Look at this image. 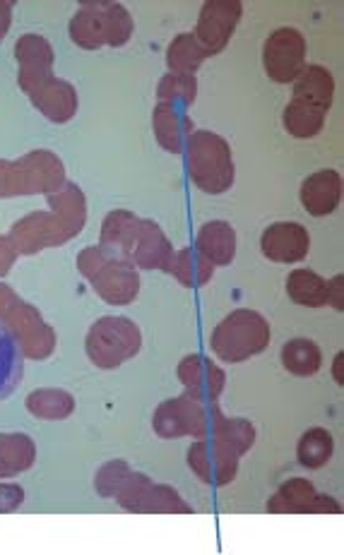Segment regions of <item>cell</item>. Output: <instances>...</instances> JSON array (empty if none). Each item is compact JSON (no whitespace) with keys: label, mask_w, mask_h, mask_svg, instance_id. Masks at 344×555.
<instances>
[{"label":"cell","mask_w":344,"mask_h":555,"mask_svg":"<svg viewBox=\"0 0 344 555\" xmlns=\"http://www.w3.org/2000/svg\"><path fill=\"white\" fill-rule=\"evenodd\" d=\"M221 416L225 414H221L219 402H205V399H198L186 392L174 399H166V402L154 409L152 428L164 440H207L213 438Z\"/></svg>","instance_id":"52a82bcc"},{"label":"cell","mask_w":344,"mask_h":555,"mask_svg":"<svg viewBox=\"0 0 344 555\" xmlns=\"http://www.w3.org/2000/svg\"><path fill=\"white\" fill-rule=\"evenodd\" d=\"M132 17L126 5L111 0H85L77 8L68 25V35L75 47L85 51H99L104 47H126L132 37Z\"/></svg>","instance_id":"277c9868"},{"label":"cell","mask_w":344,"mask_h":555,"mask_svg":"<svg viewBox=\"0 0 344 555\" xmlns=\"http://www.w3.org/2000/svg\"><path fill=\"white\" fill-rule=\"evenodd\" d=\"M157 99H160V104H171V106H181V108L193 106L198 99L195 75L166 73L157 85Z\"/></svg>","instance_id":"d6a6232c"},{"label":"cell","mask_w":344,"mask_h":555,"mask_svg":"<svg viewBox=\"0 0 344 555\" xmlns=\"http://www.w3.org/2000/svg\"><path fill=\"white\" fill-rule=\"evenodd\" d=\"M152 130L157 144L169 154H181L186 150V142L195 130L191 116L186 108L171 106V104H157L152 111Z\"/></svg>","instance_id":"ffe728a7"},{"label":"cell","mask_w":344,"mask_h":555,"mask_svg":"<svg viewBox=\"0 0 344 555\" xmlns=\"http://www.w3.org/2000/svg\"><path fill=\"white\" fill-rule=\"evenodd\" d=\"M31 104L39 111L43 118H49L51 124H68L75 118L80 99H77V90L61 77H51L43 85H39L35 92L29 94Z\"/></svg>","instance_id":"d6986e66"},{"label":"cell","mask_w":344,"mask_h":555,"mask_svg":"<svg viewBox=\"0 0 344 555\" xmlns=\"http://www.w3.org/2000/svg\"><path fill=\"white\" fill-rule=\"evenodd\" d=\"M292 99H302V102L330 111L332 99H335V77L323 65H306L302 75L294 80Z\"/></svg>","instance_id":"cb8c5ba5"},{"label":"cell","mask_w":344,"mask_h":555,"mask_svg":"<svg viewBox=\"0 0 344 555\" xmlns=\"http://www.w3.org/2000/svg\"><path fill=\"white\" fill-rule=\"evenodd\" d=\"M188 179L207 195L227 193L237 179L234 154L229 142L213 130H193L186 142Z\"/></svg>","instance_id":"5b68a950"},{"label":"cell","mask_w":344,"mask_h":555,"mask_svg":"<svg viewBox=\"0 0 344 555\" xmlns=\"http://www.w3.org/2000/svg\"><path fill=\"white\" fill-rule=\"evenodd\" d=\"M22 375H25V353H22L13 332L0 323V399L15 392Z\"/></svg>","instance_id":"484cf974"},{"label":"cell","mask_w":344,"mask_h":555,"mask_svg":"<svg viewBox=\"0 0 344 555\" xmlns=\"http://www.w3.org/2000/svg\"><path fill=\"white\" fill-rule=\"evenodd\" d=\"M37 462L35 440L25 433H0V479L29 472Z\"/></svg>","instance_id":"603a6c76"},{"label":"cell","mask_w":344,"mask_h":555,"mask_svg":"<svg viewBox=\"0 0 344 555\" xmlns=\"http://www.w3.org/2000/svg\"><path fill=\"white\" fill-rule=\"evenodd\" d=\"M310 248L308 231L296 221H280L263 231L260 250L268 260L280 264H292L306 260Z\"/></svg>","instance_id":"ac0fdd59"},{"label":"cell","mask_w":344,"mask_h":555,"mask_svg":"<svg viewBox=\"0 0 344 555\" xmlns=\"http://www.w3.org/2000/svg\"><path fill=\"white\" fill-rule=\"evenodd\" d=\"M209 59L207 51L200 47L193 31H186V35H176L174 41L166 49V65H169V73H183V75H195L200 65Z\"/></svg>","instance_id":"f546056e"},{"label":"cell","mask_w":344,"mask_h":555,"mask_svg":"<svg viewBox=\"0 0 344 555\" xmlns=\"http://www.w3.org/2000/svg\"><path fill=\"white\" fill-rule=\"evenodd\" d=\"M241 17V0H207L203 10H200L193 35L200 41V47L207 51V55H217L229 47Z\"/></svg>","instance_id":"4fadbf2b"},{"label":"cell","mask_w":344,"mask_h":555,"mask_svg":"<svg viewBox=\"0 0 344 555\" xmlns=\"http://www.w3.org/2000/svg\"><path fill=\"white\" fill-rule=\"evenodd\" d=\"M15 61L20 65L17 87L25 94H31L39 85L53 77L55 53L49 39L41 35H22L15 41Z\"/></svg>","instance_id":"2e32d148"},{"label":"cell","mask_w":344,"mask_h":555,"mask_svg":"<svg viewBox=\"0 0 344 555\" xmlns=\"http://www.w3.org/2000/svg\"><path fill=\"white\" fill-rule=\"evenodd\" d=\"M335 440L326 428H308L296 446V460L304 469H320L332 460Z\"/></svg>","instance_id":"1f68e13d"},{"label":"cell","mask_w":344,"mask_h":555,"mask_svg":"<svg viewBox=\"0 0 344 555\" xmlns=\"http://www.w3.org/2000/svg\"><path fill=\"white\" fill-rule=\"evenodd\" d=\"M25 503V491L17 483H0V515H10Z\"/></svg>","instance_id":"d590c367"},{"label":"cell","mask_w":344,"mask_h":555,"mask_svg":"<svg viewBox=\"0 0 344 555\" xmlns=\"http://www.w3.org/2000/svg\"><path fill=\"white\" fill-rule=\"evenodd\" d=\"M326 304H330L335 310H344V274H337L335 280L328 282L326 288Z\"/></svg>","instance_id":"74e56055"},{"label":"cell","mask_w":344,"mask_h":555,"mask_svg":"<svg viewBox=\"0 0 344 555\" xmlns=\"http://www.w3.org/2000/svg\"><path fill=\"white\" fill-rule=\"evenodd\" d=\"M282 365L284 371H290L296 377H310L320 371V365H323V353H320V347L316 341L296 337L282 347Z\"/></svg>","instance_id":"f1b7e54d"},{"label":"cell","mask_w":344,"mask_h":555,"mask_svg":"<svg viewBox=\"0 0 344 555\" xmlns=\"http://www.w3.org/2000/svg\"><path fill=\"white\" fill-rule=\"evenodd\" d=\"M142 349V332L130 318L104 315L87 332L85 351L102 371H114L136 359Z\"/></svg>","instance_id":"30bf717a"},{"label":"cell","mask_w":344,"mask_h":555,"mask_svg":"<svg viewBox=\"0 0 344 555\" xmlns=\"http://www.w3.org/2000/svg\"><path fill=\"white\" fill-rule=\"evenodd\" d=\"M118 507L132 515H191L193 507L176 493V488L154 483L150 476L130 472L114 495Z\"/></svg>","instance_id":"8fae6325"},{"label":"cell","mask_w":344,"mask_h":555,"mask_svg":"<svg viewBox=\"0 0 344 555\" xmlns=\"http://www.w3.org/2000/svg\"><path fill=\"white\" fill-rule=\"evenodd\" d=\"M213 438L225 442L231 450H234L239 457H243L253 446H255V428L251 421L246 418H227L221 416V421L217 424Z\"/></svg>","instance_id":"836d02e7"},{"label":"cell","mask_w":344,"mask_h":555,"mask_svg":"<svg viewBox=\"0 0 344 555\" xmlns=\"http://www.w3.org/2000/svg\"><path fill=\"white\" fill-rule=\"evenodd\" d=\"M130 472H132L130 464L124 462V460L106 462L102 469L97 472V476H94V491L102 495V498H111V501H114L118 486L124 483V479H126Z\"/></svg>","instance_id":"e575fe53"},{"label":"cell","mask_w":344,"mask_h":555,"mask_svg":"<svg viewBox=\"0 0 344 555\" xmlns=\"http://www.w3.org/2000/svg\"><path fill=\"white\" fill-rule=\"evenodd\" d=\"M239 454L215 438L195 440L188 448V466L205 486H229L239 474Z\"/></svg>","instance_id":"5bb4252c"},{"label":"cell","mask_w":344,"mask_h":555,"mask_svg":"<svg viewBox=\"0 0 344 555\" xmlns=\"http://www.w3.org/2000/svg\"><path fill=\"white\" fill-rule=\"evenodd\" d=\"M87 224V197L80 185L65 181L61 191L49 195V209L22 217L10 227L8 236L20 255H37L61 248L80 236Z\"/></svg>","instance_id":"6da1fadb"},{"label":"cell","mask_w":344,"mask_h":555,"mask_svg":"<svg viewBox=\"0 0 344 555\" xmlns=\"http://www.w3.org/2000/svg\"><path fill=\"white\" fill-rule=\"evenodd\" d=\"M17 248L15 243L10 241V236H0V280L13 270V264L17 262Z\"/></svg>","instance_id":"8d00e7d4"},{"label":"cell","mask_w":344,"mask_h":555,"mask_svg":"<svg viewBox=\"0 0 344 555\" xmlns=\"http://www.w3.org/2000/svg\"><path fill=\"white\" fill-rule=\"evenodd\" d=\"M342 361H344V353L340 351L337 357H335V361H332V375H335L337 385H344V375H342Z\"/></svg>","instance_id":"ab89813d"},{"label":"cell","mask_w":344,"mask_h":555,"mask_svg":"<svg viewBox=\"0 0 344 555\" xmlns=\"http://www.w3.org/2000/svg\"><path fill=\"white\" fill-rule=\"evenodd\" d=\"M268 513L272 515H340L342 505L335 498L316 491V486L306 479L284 481L268 501Z\"/></svg>","instance_id":"9a60e30c"},{"label":"cell","mask_w":344,"mask_h":555,"mask_svg":"<svg viewBox=\"0 0 344 555\" xmlns=\"http://www.w3.org/2000/svg\"><path fill=\"white\" fill-rule=\"evenodd\" d=\"M27 412L41 421H65L75 412V399L59 387H41L27 397Z\"/></svg>","instance_id":"83f0119b"},{"label":"cell","mask_w":344,"mask_h":555,"mask_svg":"<svg viewBox=\"0 0 344 555\" xmlns=\"http://www.w3.org/2000/svg\"><path fill=\"white\" fill-rule=\"evenodd\" d=\"M270 347V325L258 310L239 308L215 327L209 349L225 363H243Z\"/></svg>","instance_id":"9c48e42d"},{"label":"cell","mask_w":344,"mask_h":555,"mask_svg":"<svg viewBox=\"0 0 344 555\" xmlns=\"http://www.w3.org/2000/svg\"><path fill=\"white\" fill-rule=\"evenodd\" d=\"M302 205L310 217H328L342 199V176L335 169L310 173L302 183Z\"/></svg>","instance_id":"44dd1931"},{"label":"cell","mask_w":344,"mask_h":555,"mask_svg":"<svg viewBox=\"0 0 344 555\" xmlns=\"http://www.w3.org/2000/svg\"><path fill=\"white\" fill-rule=\"evenodd\" d=\"M99 246L116 250L138 270L169 272L174 246L157 221L140 219L128 209H114L102 221Z\"/></svg>","instance_id":"7a4b0ae2"},{"label":"cell","mask_w":344,"mask_h":555,"mask_svg":"<svg viewBox=\"0 0 344 555\" xmlns=\"http://www.w3.org/2000/svg\"><path fill=\"white\" fill-rule=\"evenodd\" d=\"M0 323L13 332L25 359L43 361L55 351V330L43 320L37 306L22 301L5 282H0Z\"/></svg>","instance_id":"ba28073f"},{"label":"cell","mask_w":344,"mask_h":555,"mask_svg":"<svg viewBox=\"0 0 344 555\" xmlns=\"http://www.w3.org/2000/svg\"><path fill=\"white\" fill-rule=\"evenodd\" d=\"M169 274L186 288H203L215 276V264L195 248H181L174 253Z\"/></svg>","instance_id":"d4e9b609"},{"label":"cell","mask_w":344,"mask_h":555,"mask_svg":"<svg viewBox=\"0 0 344 555\" xmlns=\"http://www.w3.org/2000/svg\"><path fill=\"white\" fill-rule=\"evenodd\" d=\"M326 288H328V282L323 276L310 270H294L290 276H286V296H290L296 306H304V308L328 306Z\"/></svg>","instance_id":"4dcf8cb0"},{"label":"cell","mask_w":344,"mask_h":555,"mask_svg":"<svg viewBox=\"0 0 344 555\" xmlns=\"http://www.w3.org/2000/svg\"><path fill=\"white\" fill-rule=\"evenodd\" d=\"M176 375H179L188 395L205 399V402H219L221 392H225V371L207 357H200V353L183 357L179 365H176Z\"/></svg>","instance_id":"e0dca14e"},{"label":"cell","mask_w":344,"mask_h":555,"mask_svg":"<svg viewBox=\"0 0 344 555\" xmlns=\"http://www.w3.org/2000/svg\"><path fill=\"white\" fill-rule=\"evenodd\" d=\"M13 8L15 3H10V0H0V41L5 39L10 25H13Z\"/></svg>","instance_id":"f35d334b"},{"label":"cell","mask_w":344,"mask_h":555,"mask_svg":"<svg viewBox=\"0 0 344 555\" xmlns=\"http://www.w3.org/2000/svg\"><path fill=\"white\" fill-rule=\"evenodd\" d=\"M195 250H200L215 268H227L237 258V231L229 221H207L198 229Z\"/></svg>","instance_id":"7402d4cb"},{"label":"cell","mask_w":344,"mask_h":555,"mask_svg":"<svg viewBox=\"0 0 344 555\" xmlns=\"http://www.w3.org/2000/svg\"><path fill=\"white\" fill-rule=\"evenodd\" d=\"M65 164L51 150H31L20 159H0V199L51 195L65 185Z\"/></svg>","instance_id":"8992f818"},{"label":"cell","mask_w":344,"mask_h":555,"mask_svg":"<svg viewBox=\"0 0 344 555\" xmlns=\"http://www.w3.org/2000/svg\"><path fill=\"white\" fill-rule=\"evenodd\" d=\"M263 68L277 85H292L306 68V39L294 27H280L265 39Z\"/></svg>","instance_id":"7c38bea8"},{"label":"cell","mask_w":344,"mask_h":555,"mask_svg":"<svg viewBox=\"0 0 344 555\" xmlns=\"http://www.w3.org/2000/svg\"><path fill=\"white\" fill-rule=\"evenodd\" d=\"M326 116L328 111H323L320 106L302 102V99H292L282 114V124L292 138L308 140V138H316L318 132L323 130Z\"/></svg>","instance_id":"4316f807"},{"label":"cell","mask_w":344,"mask_h":555,"mask_svg":"<svg viewBox=\"0 0 344 555\" xmlns=\"http://www.w3.org/2000/svg\"><path fill=\"white\" fill-rule=\"evenodd\" d=\"M77 270L109 306H130L140 294L138 268L111 248H85L77 255Z\"/></svg>","instance_id":"3957f363"}]
</instances>
